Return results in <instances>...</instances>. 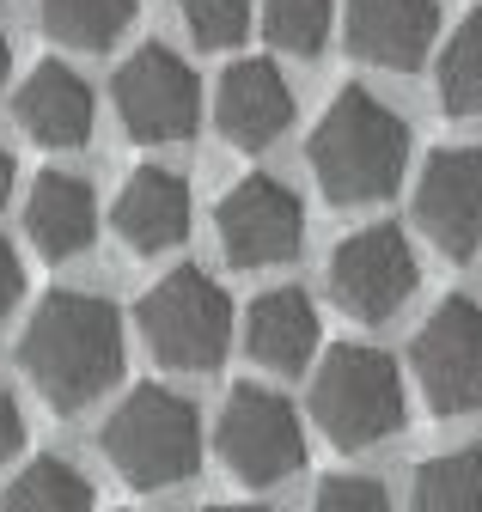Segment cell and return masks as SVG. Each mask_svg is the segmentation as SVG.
Returning a JSON list of instances; mask_svg holds the SVG:
<instances>
[{
  "mask_svg": "<svg viewBox=\"0 0 482 512\" xmlns=\"http://www.w3.org/2000/svg\"><path fill=\"white\" fill-rule=\"evenodd\" d=\"M440 104L452 116H482V13H470L440 49Z\"/></svg>",
  "mask_w": 482,
  "mask_h": 512,
  "instance_id": "21",
  "label": "cell"
},
{
  "mask_svg": "<svg viewBox=\"0 0 482 512\" xmlns=\"http://www.w3.org/2000/svg\"><path fill=\"white\" fill-rule=\"evenodd\" d=\"M208 512H263V506H208Z\"/></svg>",
  "mask_w": 482,
  "mask_h": 512,
  "instance_id": "29",
  "label": "cell"
},
{
  "mask_svg": "<svg viewBox=\"0 0 482 512\" xmlns=\"http://www.w3.org/2000/svg\"><path fill=\"white\" fill-rule=\"evenodd\" d=\"M135 25V0H43V31L68 49H110Z\"/></svg>",
  "mask_w": 482,
  "mask_h": 512,
  "instance_id": "19",
  "label": "cell"
},
{
  "mask_svg": "<svg viewBox=\"0 0 482 512\" xmlns=\"http://www.w3.org/2000/svg\"><path fill=\"white\" fill-rule=\"evenodd\" d=\"M116 116L135 141L159 147V141H184L202 122V86L196 74L177 61L171 49L147 43L116 68Z\"/></svg>",
  "mask_w": 482,
  "mask_h": 512,
  "instance_id": "9",
  "label": "cell"
},
{
  "mask_svg": "<svg viewBox=\"0 0 482 512\" xmlns=\"http://www.w3.org/2000/svg\"><path fill=\"white\" fill-rule=\"evenodd\" d=\"M19 293H25V269H19V256H13V244L0 238V317H7V311L19 305Z\"/></svg>",
  "mask_w": 482,
  "mask_h": 512,
  "instance_id": "25",
  "label": "cell"
},
{
  "mask_svg": "<svg viewBox=\"0 0 482 512\" xmlns=\"http://www.w3.org/2000/svg\"><path fill=\"white\" fill-rule=\"evenodd\" d=\"M19 366L49 409H86L123 378V317L98 293H49L19 336Z\"/></svg>",
  "mask_w": 482,
  "mask_h": 512,
  "instance_id": "1",
  "label": "cell"
},
{
  "mask_svg": "<svg viewBox=\"0 0 482 512\" xmlns=\"http://www.w3.org/2000/svg\"><path fill=\"white\" fill-rule=\"evenodd\" d=\"M7 196H13V153L0 147V208H7Z\"/></svg>",
  "mask_w": 482,
  "mask_h": 512,
  "instance_id": "27",
  "label": "cell"
},
{
  "mask_svg": "<svg viewBox=\"0 0 482 512\" xmlns=\"http://www.w3.org/2000/svg\"><path fill=\"white\" fill-rule=\"evenodd\" d=\"M245 354L269 372H306L318 354V305L299 287H275L245 311Z\"/></svg>",
  "mask_w": 482,
  "mask_h": 512,
  "instance_id": "17",
  "label": "cell"
},
{
  "mask_svg": "<svg viewBox=\"0 0 482 512\" xmlns=\"http://www.w3.org/2000/svg\"><path fill=\"white\" fill-rule=\"evenodd\" d=\"M13 110H19V128L31 141H43V147H86L92 116H98L92 110V86L74 68H62V61H37L31 80L13 98Z\"/></svg>",
  "mask_w": 482,
  "mask_h": 512,
  "instance_id": "15",
  "label": "cell"
},
{
  "mask_svg": "<svg viewBox=\"0 0 482 512\" xmlns=\"http://www.w3.org/2000/svg\"><path fill=\"white\" fill-rule=\"evenodd\" d=\"M110 226L123 232V244H129L135 256L171 250L177 238L190 232V183L177 177V171H165V165H141V171L123 183V196H116Z\"/></svg>",
  "mask_w": 482,
  "mask_h": 512,
  "instance_id": "14",
  "label": "cell"
},
{
  "mask_svg": "<svg viewBox=\"0 0 482 512\" xmlns=\"http://www.w3.org/2000/svg\"><path fill=\"white\" fill-rule=\"evenodd\" d=\"M312 512H391L385 488L367 482V476H330L318 494H312Z\"/></svg>",
  "mask_w": 482,
  "mask_h": 512,
  "instance_id": "24",
  "label": "cell"
},
{
  "mask_svg": "<svg viewBox=\"0 0 482 512\" xmlns=\"http://www.w3.org/2000/svg\"><path fill=\"white\" fill-rule=\"evenodd\" d=\"M330 19H336L330 0H263V31H269V43L287 49V55H306V61L324 49Z\"/></svg>",
  "mask_w": 482,
  "mask_h": 512,
  "instance_id": "22",
  "label": "cell"
},
{
  "mask_svg": "<svg viewBox=\"0 0 482 512\" xmlns=\"http://www.w3.org/2000/svg\"><path fill=\"white\" fill-rule=\"evenodd\" d=\"M415 293V250L397 226H367L336 244L330 256V299L360 317V324H385Z\"/></svg>",
  "mask_w": 482,
  "mask_h": 512,
  "instance_id": "10",
  "label": "cell"
},
{
  "mask_svg": "<svg viewBox=\"0 0 482 512\" xmlns=\"http://www.w3.org/2000/svg\"><path fill=\"white\" fill-rule=\"evenodd\" d=\"M348 49L373 68L409 74L421 68V55L434 43L440 0H348Z\"/></svg>",
  "mask_w": 482,
  "mask_h": 512,
  "instance_id": "13",
  "label": "cell"
},
{
  "mask_svg": "<svg viewBox=\"0 0 482 512\" xmlns=\"http://www.w3.org/2000/svg\"><path fill=\"white\" fill-rule=\"evenodd\" d=\"M184 25L202 49H232L251 31V0H184Z\"/></svg>",
  "mask_w": 482,
  "mask_h": 512,
  "instance_id": "23",
  "label": "cell"
},
{
  "mask_svg": "<svg viewBox=\"0 0 482 512\" xmlns=\"http://www.w3.org/2000/svg\"><path fill=\"white\" fill-rule=\"evenodd\" d=\"M104 458L116 464V476L135 482V488H171L196 476L202 464V421L196 409L165 391V384H141L123 403L110 409L104 421Z\"/></svg>",
  "mask_w": 482,
  "mask_h": 512,
  "instance_id": "3",
  "label": "cell"
},
{
  "mask_svg": "<svg viewBox=\"0 0 482 512\" xmlns=\"http://www.w3.org/2000/svg\"><path fill=\"white\" fill-rule=\"evenodd\" d=\"M19 445H25V415H19V403L7 391H0V464H7Z\"/></svg>",
  "mask_w": 482,
  "mask_h": 512,
  "instance_id": "26",
  "label": "cell"
},
{
  "mask_svg": "<svg viewBox=\"0 0 482 512\" xmlns=\"http://www.w3.org/2000/svg\"><path fill=\"white\" fill-rule=\"evenodd\" d=\"M415 214L428 226V238L464 263L482 244V147H440L421 171Z\"/></svg>",
  "mask_w": 482,
  "mask_h": 512,
  "instance_id": "11",
  "label": "cell"
},
{
  "mask_svg": "<svg viewBox=\"0 0 482 512\" xmlns=\"http://www.w3.org/2000/svg\"><path fill=\"white\" fill-rule=\"evenodd\" d=\"M409 512H482V445L440 452L415 470Z\"/></svg>",
  "mask_w": 482,
  "mask_h": 512,
  "instance_id": "18",
  "label": "cell"
},
{
  "mask_svg": "<svg viewBox=\"0 0 482 512\" xmlns=\"http://www.w3.org/2000/svg\"><path fill=\"white\" fill-rule=\"evenodd\" d=\"M25 232L31 244L49 256V263H68L98 238V202H92V183L74 171H43L31 183V202H25Z\"/></svg>",
  "mask_w": 482,
  "mask_h": 512,
  "instance_id": "16",
  "label": "cell"
},
{
  "mask_svg": "<svg viewBox=\"0 0 482 512\" xmlns=\"http://www.w3.org/2000/svg\"><path fill=\"white\" fill-rule=\"evenodd\" d=\"M135 324H141V336H147L159 366H171V372H214L226 360V348H232V299L202 269H171L135 305Z\"/></svg>",
  "mask_w": 482,
  "mask_h": 512,
  "instance_id": "5",
  "label": "cell"
},
{
  "mask_svg": "<svg viewBox=\"0 0 482 512\" xmlns=\"http://www.w3.org/2000/svg\"><path fill=\"white\" fill-rule=\"evenodd\" d=\"M7 512H92V482L62 458H37L25 476H13Z\"/></svg>",
  "mask_w": 482,
  "mask_h": 512,
  "instance_id": "20",
  "label": "cell"
},
{
  "mask_svg": "<svg viewBox=\"0 0 482 512\" xmlns=\"http://www.w3.org/2000/svg\"><path fill=\"white\" fill-rule=\"evenodd\" d=\"M312 415L342 452H367L403 427V378L397 360L367 342H336L312 378Z\"/></svg>",
  "mask_w": 482,
  "mask_h": 512,
  "instance_id": "4",
  "label": "cell"
},
{
  "mask_svg": "<svg viewBox=\"0 0 482 512\" xmlns=\"http://www.w3.org/2000/svg\"><path fill=\"white\" fill-rule=\"evenodd\" d=\"M214 122L245 153H263L269 141H281V128L293 122V92L275 61H232L214 92Z\"/></svg>",
  "mask_w": 482,
  "mask_h": 512,
  "instance_id": "12",
  "label": "cell"
},
{
  "mask_svg": "<svg viewBox=\"0 0 482 512\" xmlns=\"http://www.w3.org/2000/svg\"><path fill=\"white\" fill-rule=\"evenodd\" d=\"M312 177L336 208H367L403 183L409 165V128L391 104H379L367 86H342L330 110L318 116L306 141Z\"/></svg>",
  "mask_w": 482,
  "mask_h": 512,
  "instance_id": "2",
  "label": "cell"
},
{
  "mask_svg": "<svg viewBox=\"0 0 482 512\" xmlns=\"http://www.w3.org/2000/svg\"><path fill=\"white\" fill-rule=\"evenodd\" d=\"M214 445H220L226 470L238 482H251V488H275L306 464V427H299L293 403L263 391V384H238L226 397Z\"/></svg>",
  "mask_w": 482,
  "mask_h": 512,
  "instance_id": "6",
  "label": "cell"
},
{
  "mask_svg": "<svg viewBox=\"0 0 482 512\" xmlns=\"http://www.w3.org/2000/svg\"><path fill=\"white\" fill-rule=\"evenodd\" d=\"M434 415H482V305L446 299L409 348Z\"/></svg>",
  "mask_w": 482,
  "mask_h": 512,
  "instance_id": "8",
  "label": "cell"
},
{
  "mask_svg": "<svg viewBox=\"0 0 482 512\" xmlns=\"http://www.w3.org/2000/svg\"><path fill=\"white\" fill-rule=\"evenodd\" d=\"M214 226H220V250L232 269H275V263H293L299 244H306V208L287 183L275 177H238L220 208H214Z\"/></svg>",
  "mask_w": 482,
  "mask_h": 512,
  "instance_id": "7",
  "label": "cell"
},
{
  "mask_svg": "<svg viewBox=\"0 0 482 512\" xmlns=\"http://www.w3.org/2000/svg\"><path fill=\"white\" fill-rule=\"evenodd\" d=\"M7 68H13V43H7V31H0V86H7Z\"/></svg>",
  "mask_w": 482,
  "mask_h": 512,
  "instance_id": "28",
  "label": "cell"
}]
</instances>
